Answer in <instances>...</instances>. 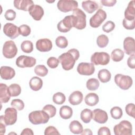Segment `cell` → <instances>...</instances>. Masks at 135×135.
Listing matches in <instances>:
<instances>
[{
	"instance_id": "6da1fadb",
	"label": "cell",
	"mask_w": 135,
	"mask_h": 135,
	"mask_svg": "<svg viewBox=\"0 0 135 135\" xmlns=\"http://www.w3.org/2000/svg\"><path fill=\"white\" fill-rule=\"evenodd\" d=\"M79 51L76 49H72L60 55L58 59L62 68L65 71H69L73 69L75 61L79 59Z\"/></svg>"
},
{
	"instance_id": "7a4b0ae2",
	"label": "cell",
	"mask_w": 135,
	"mask_h": 135,
	"mask_svg": "<svg viewBox=\"0 0 135 135\" xmlns=\"http://www.w3.org/2000/svg\"><path fill=\"white\" fill-rule=\"evenodd\" d=\"M50 118L49 115L43 110L33 111L28 114L30 122L34 125L46 123Z\"/></svg>"
},
{
	"instance_id": "3957f363",
	"label": "cell",
	"mask_w": 135,
	"mask_h": 135,
	"mask_svg": "<svg viewBox=\"0 0 135 135\" xmlns=\"http://www.w3.org/2000/svg\"><path fill=\"white\" fill-rule=\"evenodd\" d=\"M113 132L115 135H131L132 126L128 120H122L114 126Z\"/></svg>"
},
{
	"instance_id": "277c9868",
	"label": "cell",
	"mask_w": 135,
	"mask_h": 135,
	"mask_svg": "<svg viewBox=\"0 0 135 135\" xmlns=\"http://www.w3.org/2000/svg\"><path fill=\"white\" fill-rule=\"evenodd\" d=\"M114 80L117 85L123 90H128L133 83L131 76L122 74H117L114 76Z\"/></svg>"
},
{
	"instance_id": "5b68a950",
	"label": "cell",
	"mask_w": 135,
	"mask_h": 135,
	"mask_svg": "<svg viewBox=\"0 0 135 135\" xmlns=\"http://www.w3.org/2000/svg\"><path fill=\"white\" fill-rule=\"evenodd\" d=\"M72 15L74 17V27L80 30L84 29L86 25V16L84 12L78 8L73 11Z\"/></svg>"
},
{
	"instance_id": "8992f818",
	"label": "cell",
	"mask_w": 135,
	"mask_h": 135,
	"mask_svg": "<svg viewBox=\"0 0 135 135\" xmlns=\"http://www.w3.org/2000/svg\"><path fill=\"white\" fill-rule=\"evenodd\" d=\"M74 17L73 15L66 16L63 19L60 21L57 25V30L62 33H66L74 27Z\"/></svg>"
},
{
	"instance_id": "52a82bcc",
	"label": "cell",
	"mask_w": 135,
	"mask_h": 135,
	"mask_svg": "<svg viewBox=\"0 0 135 135\" xmlns=\"http://www.w3.org/2000/svg\"><path fill=\"white\" fill-rule=\"evenodd\" d=\"M110 60V55L104 52H95L91 56V62L94 65H107Z\"/></svg>"
},
{
	"instance_id": "ba28073f",
	"label": "cell",
	"mask_w": 135,
	"mask_h": 135,
	"mask_svg": "<svg viewBox=\"0 0 135 135\" xmlns=\"http://www.w3.org/2000/svg\"><path fill=\"white\" fill-rule=\"evenodd\" d=\"M3 54L7 59L14 58L17 53V48L14 41H6L3 47Z\"/></svg>"
},
{
	"instance_id": "9c48e42d",
	"label": "cell",
	"mask_w": 135,
	"mask_h": 135,
	"mask_svg": "<svg viewBox=\"0 0 135 135\" xmlns=\"http://www.w3.org/2000/svg\"><path fill=\"white\" fill-rule=\"evenodd\" d=\"M57 8L63 13L73 11L78 7V3L74 0H60L57 3Z\"/></svg>"
},
{
	"instance_id": "30bf717a",
	"label": "cell",
	"mask_w": 135,
	"mask_h": 135,
	"mask_svg": "<svg viewBox=\"0 0 135 135\" xmlns=\"http://www.w3.org/2000/svg\"><path fill=\"white\" fill-rule=\"evenodd\" d=\"M107 18V13L101 8L98 9L97 12L90 19V25L93 28L99 27L103 21Z\"/></svg>"
},
{
	"instance_id": "8fae6325",
	"label": "cell",
	"mask_w": 135,
	"mask_h": 135,
	"mask_svg": "<svg viewBox=\"0 0 135 135\" xmlns=\"http://www.w3.org/2000/svg\"><path fill=\"white\" fill-rule=\"evenodd\" d=\"M3 119L6 126H11L15 124L17 119V110L13 107L6 108L4 112Z\"/></svg>"
},
{
	"instance_id": "7c38bea8",
	"label": "cell",
	"mask_w": 135,
	"mask_h": 135,
	"mask_svg": "<svg viewBox=\"0 0 135 135\" xmlns=\"http://www.w3.org/2000/svg\"><path fill=\"white\" fill-rule=\"evenodd\" d=\"M36 62V60L34 57L26 55H21L16 60V65L21 68L33 67Z\"/></svg>"
},
{
	"instance_id": "4fadbf2b",
	"label": "cell",
	"mask_w": 135,
	"mask_h": 135,
	"mask_svg": "<svg viewBox=\"0 0 135 135\" xmlns=\"http://www.w3.org/2000/svg\"><path fill=\"white\" fill-rule=\"evenodd\" d=\"M95 71L94 65L92 63L81 62L77 66V72L82 75H91Z\"/></svg>"
},
{
	"instance_id": "5bb4252c",
	"label": "cell",
	"mask_w": 135,
	"mask_h": 135,
	"mask_svg": "<svg viewBox=\"0 0 135 135\" xmlns=\"http://www.w3.org/2000/svg\"><path fill=\"white\" fill-rule=\"evenodd\" d=\"M3 32L11 39H15L20 35L18 27L11 23H7L4 25Z\"/></svg>"
},
{
	"instance_id": "9a60e30c",
	"label": "cell",
	"mask_w": 135,
	"mask_h": 135,
	"mask_svg": "<svg viewBox=\"0 0 135 135\" xmlns=\"http://www.w3.org/2000/svg\"><path fill=\"white\" fill-rule=\"evenodd\" d=\"M52 42L48 38H41L36 42V49L42 52H49L52 49Z\"/></svg>"
},
{
	"instance_id": "2e32d148",
	"label": "cell",
	"mask_w": 135,
	"mask_h": 135,
	"mask_svg": "<svg viewBox=\"0 0 135 135\" xmlns=\"http://www.w3.org/2000/svg\"><path fill=\"white\" fill-rule=\"evenodd\" d=\"M92 119L97 123H105L108 119V115L105 111L100 109H95L92 112Z\"/></svg>"
},
{
	"instance_id": "e0dca14e",
	"label": "cell",
	"mask_w": 135,
	"mask_h": 135,
	"mask_svg": "<svg viewBox=\"0 0 135 135\" xmlns=\"http://www.w3.org/2000/svg\"><path fill=\"white\" fill-rule=\"evenodd\" d=\"M135 41L132 37H127L123 41V49L124 52L129 55L134 54Z\"/></svg>"
},
{
	"instance_id": "ac0fdd59",
	"label": "cell",
	"mask_w": 135,
	"mask_h": 135,
	"mask_svg": "<svg viewBox=\"0 0 135 135\" xmlns=\"http://www.w3.org/2000/svg\"><path fill=\"white\" fill-rule=\"evenodd\" d=\"M30 15L35 21H40L44 15V12L42 6L38 5H33L28 11Z\"/></svg>"
},
{
	"instance_id": "d6986e66",
	"label": "cell",
	"mask_w": 135,
	"mask_h": 135,
	"mask_svg": "<svg viewBox=\"0 0 135 135\" xmlns=\"http://www.w3.org/2000/svg\"><path fill=\"white\" fill-rule=\"evenodd\" d=\"M13 3L16 9L24 11H28L31 7L34 5L32 0H15Z\"/></svg>"
},
{
	"instance_id": "ffe728a7",
	"label": "cell",
	"mask_w": 135,
	"mask_h": 135,
	"mask_svg": "<svg viewBox=\"0 0 135 135\" xmlns=\"http://www.w3.org/2000/svg\"><path fill=\"white\" fill-rule=\"evenodd\" d=\"M0 74L2 79L8 80L14 77L15 75V71L13 68L10 66H2L1 68Z\"/></svg>"
},
{
	"instance_id": "44dd1931",
	"label": "cell",
	"mask_w": 135,
	"mask_h": 135,
	"mask_svg": "<svg viewBox=\"0 0 135 135\" xmlns=\"http://www.w3.org/2000/svg\"><path fill=\"white\" fill-rule=\"evenodd\" d=\"M124 18L131 21L135 20V1H130L124 11Z\"/></svg>"
},
{
	"instance_id": "7402d4cb",
	"label": "cell",
	"mask_w": 135,
	"mask_h": 135,
	"mask_svg": "<svg viewBox=\"0 0 135 135\" xmlns=\"http://www.w3.org/2000/svg\"><path fill=\"white\" fill-rule=\"evenodd\" d=\"M8 87L4 83L0 84V100L2 103H7L11 99Z\"/></svg>"
},
{
	"instance_id": "603a6c76",
	"label": "cell",
	"mask_w": 135,
	"mask_h": 135,
	"mask_svg": "<svg viewBox=\"0 0 135 135\" xmlns=\"http://www.w3.org/2000/svg\"><path fill=\"white\" fill-rule=\"evenodd\" d=\"M83 98L82 93L80 91H75L73 92L69 97L70 103L73 105H76L80 104Z\"/></svg>"
},
{
	"instance_id": "cb8c5ba5",
	"label": "cell",
	"mask_w": 135,
	"mask_h": 135,
	"mask_svg": "<svg viewBox=\"0 0 135 135\" xmlns=\"http://www.w3.org/2000/svg\"><path fill=\"white\" fill-rule=\"evenodd\" d=\"M82 7L86 12L92 14L98 9L99 5L95 1H85L82 2Z\"/></svg>"
},
{
	"instance_id": "d4e9b609",
	"label": "cell",
	"mask_w": 135,
	"mask_h": 135,
	"mask_svg": "<svg viewBox=\"0 0 135 135\" xmlns=\"http://www.w3.org/2000/svg\"><path fill=\"white\" fill-rule=\"evenodd\" d=\"M29 85L32 90L34 91H38L42 88L43 81L37 76H34L30 80Z\"/></svg>"
},
{
	"instance_id": "484cf974",
	"label": "cell",
	"mask_w": 135,
	"mask_h": 135,
	"mask_svg": "<svg viewBox=\"0 0 135 135\" xmlns=\"http://www.w3.org/2000/svg\"><path fill=\"white\" fill-rule=\"evenodd\" d=\"M84 101L88 105L93 107L99 102V98L98 95L95 93H89L85 96Z\"/></svg>"
},
{
	"instance_id": "4316f807",
	"label": "cell",
	"mask_w": 135,
	"mask_h": 135,
	"mask_svg": "<svg viewBox=\"0 0 135 135\" xmlns=\"http://www.w3.org/2000/svg\"><path fill=\"white\" fill-rule=\"evenodd\" d=\"M70 131L75 134H81L83 132V128L82 124L78 120H73L69 124Z\"/></svg>"
},
{
	"instance_id": "83f0119b",
	"label": "cell",
	"mask_w": 135,
	"mask_h": 135,
	"mask_svg": "<svg viewBox=\"0 0 135 135\" xmlns=\"http://www.w3.org/2000/svg\"><path fill=\"white\" fill-rule=\"evenodd\" d=\"M98 77L102 83H107L110 81L111 79V74L108 70L103 69L99 71Z\"/></svg>"
},
{
	"instance_id": "f1b7e54d",
	"label": "cell",
	"mask_w": 135,
	"mask_h": 135,
	"mask_svg": "<svg viewBox=\"0 0 135 135\" xmlns=\"http://www.w3.org/2000/svg\"><path fill=\"white\" fill-rule=\"evenodd\" d=\"M59 114L63 119H70L73 115L72 109L68 105L62 106L60 109Z\"/></svg>"
},
{
	"instance_id": "f546056e",
	"label": "cell",
	"mask_w": 135,
	"mask_h": 135,
	"mask_svg": "<svg viewBox=\"0 0 135 135\" xmlns=\"http://www.w3.org/2000/svg\"><path fill=\"white\" fill-rule=\"evenodd\" d=\"M92 111L89 109H84L81 112V119L85 123H89L92 119Z\"/></svg>"
},
{
	"instance_id": "4dcf8cb0",
	"label": "cell",
	"mask_w": 135,
	"mask_h": 135,
	"mask_svg": "<svg viewBox=\"0 0 135 135\" xmlns=\"http://www.w3.org/2000/svg\"><path fill=\"white\" fill-rule=\"evenodd\" d=\"M124 53L120 49H114L111 54V59L114 62H120L124 57Z\"/></svg>"
},
{
	"instance_id": "1f68e13d",
	"label": "cell",
	"mask_w": 135,
	"mask_h": 135,
	"mask_svg": "<svg viewBox=\"0 0 135 135\" xmlns=\"http://www.w3.org/2000/svg\"><path fill=\"white\" fill-rule=\"evenodd\" d=\"M100 86L99 81L95 78L89 79L86 83V88L90 91L97 90Z\"/></svg>"
},
{
	"instance_id": "d6a6232c",
	"label": "cell",
	"mask_w": 135,
	"mask_h": 135,
	"mask_svg": "<svg viewBox=\"0 0 135 135\" xmlns=\"http://www.w3.org/2000/svg\"><path fill=\"white\" fill-rule=\"evenodd\" d=\"M9 91L11 97H14L18 96L21 93V88L20 85L16 83H13L8 86Z\"/></svg>"
},
{
	"instance_id": "836d02e7",
	"label": "cell",
	"mask_w": 135,
	"mask_h": 135,
	"mask_svg": "<svg viewBox=\"0 0 135 135\" xmlns=\"http://www.w3.org/2000/svg\"><path fill=\"white\" fill-rule=\"evenodd\" d=\"M22 51L26 53H30L33 51V44L31 41L25 40L22 42L21 45Z\"/></svg>"
},
{
	"instance_id": "e575fe53",
	"label": "cell",
	"mask_w": 135,
	"mask_h": 135,
	"mask_svg": "<svg viewBox=\"0 0 135 135\" xmlns=\"http://www.w3.org/2000/svg\"><path fill=\"white\" fill-rule=\"evenodd\" d=\"M65 96L62 92H56L53 94L52 97L53 101L54 103L59 105L63 104L65 101Z\"/></svg>"
},
{
	"instance_id": "d590c367",
	"label": "cell",
	"mask_w": 135,
	"mask_h": 135,
	"mask_svg": "<svg viewBox=\"0 0 135 135\" xmlns=\"http://www.w3.org/2000/svg\"><path fill=\"white\" fill-rule=\"evenodd\" d=\"M109 41L108 37L104 34L100 35L97 38V44L100 48L106 47L109 43Z\"/></svg>"
},
{
	"instance_id": "8d00e7d4",
	"label": "cell",
	"mask_w": 135,
	"mask_h": 135,
	"mask_svg": "<svg viewBox=\"0 0 135 135\" xmlns=\"http://www.w3.org/2000/svg\"><path fill=\"white\" fill-rule=\"evenodd\" d=\"M48 69L44 65H37L34 69L35 73L40 76L44 77L48 73Z\"/></svg>"
},
{
	"instance_id": "74e56055",
	"label": "cell",
	"mask_w": 135,
	"mask_h": 135,
	"mask_svg": "<svg viewBox=\"0 0 135 135\" xmlns=\"http://www.w3.org/2000/svg\"><path fill=\"white\" fill-rule=\"evenodd\" d=\"M110 114L112 118L114 119H120L122 115L123 112L121 108L119 107H114L110 110Z\"/></svg>"
},
{
	"instance_id": "f35d334b",
	"label": "cell",
	"mask_w": 135,
	"mask_h": 135,
	"mask_svg": "<svg viewBox=\"0 0 135 135\" xmlns=\"http://www.w3.org/2000/svg\"><path fill=\"white\" fill-rule=\"evenodd\" d=\"M56 45L61 49H65L68 45L67 38L63 36H59L55 40Z\"/></svg>"
},
{
	"instance_id": "ab89813d",
	"label": "cell",
	"mask_w": 135,
	"mask_h": 135,
	"mask_svg": "<svg viewBox=\"0 0 135 135\" xmlns=\"http://www.w3.org/2000/svg\"><path fill=\"white\" fill-rule=\"evenodd\" d=\"M42 110L44 111L51 118L54 117L56 113V108L52 104H47L45 105L43 108Z\"/></svg>"
},
{
	"instance_id": "60d3db41",
	"label": "cell",
	"mask_w": 135,
	"mask_h": 135,
	"mask_svg": "<svg viewBox=\"0 0 135 135\" xmlns=\"http://www.w3.org/2000/svg\"><path fill=\"white\" fill-rule=\"evenodd\" d=\"M11 105L13 108H14L17 110L21 111L24 108V102L19 99H13L11 103Z\"/></svg>"
},
{
	"instance_id": "b9f144b4",
	"label": "cell",
	"mask_w": 135,
	"mask_h": 135,
	"mask_svg": "<svg viewBox=\"0 0 135 135\" xmlns=\"http://www.w3.org/2000/svg\"><path fill=\"white\" fill-rule=\"evenodd\" d=\"M18 30L20 34L23 36H27L31 32V27L26 24L21 25L18 27Z\"/></svg>"
},
{
	"instance_id": "7bdbcfd3",
	"label": "cell",
	"mask_w": 135,
	"mask_h": 135,
	"mask_svg": "<svg viewBox=\"0 0 135 135\" xmlns=\"http://www.w3.org/2000/svg\"><path fill=\"white\" fill-rule=\"evenodd\" d=\"M115 24L111 21H108L105 22L102 26V30L104 32L110 33L115 28Z\"/></svg>"
},
{
	"instance_id": "ee69618b",
	"label": "cell",
	"mask_w": 135,
	"mask_h": 135,
	"mask_svg": "<svg viewBox=\"0 0 135 135\" xmlns=\"http://www.w3.org/2000/svg\"><path fill=\"white\" fill-rule=\"evenodd\" d=\"M59 60L58 59L54 56L50 57L47 60V64L51 69H55L57 67L59 64Z\"/></svg>"
},
{
	"instance_id": "f6af8a7d",
	"label": "cell",
	"mask_w": 135,
	"mask_h": 135,
	"mask_svg": "<svg viewBox=\"0 0 135 135\" xmlns=\"http://www.w3.org/2000/svg\"><path fill=\"white\" fill-rule=\"evenodd\" d=\"M125 110L128 115L133 118H135V105L133 103H130L127 104L125 107Z\"/></svg>"
},
{
	"instance_id": "bcb514c9",
	"label": "cell",
	"mask_w": 135,
	"mask_h": 135,
	"mask_svg": "<svg viewBox=\"0 0 135 135\" xmlns=\"http://www.w3.org/2000/svg\"><path fill=\"white\" fill-rule=\"evenodd\" d=\"M122 25L127 30H133L135 27V20L129 21L124 18L122 21Z\"/></svg>"
},
{
	"instance_id": "7dc6e473",
	"label": "cell",
	"mask_w": 135,
	"mask_h": 135,
	"mask_svg": "<svg viewBox=\"0 0 135 135\" xmlns=\"http://www.w3.org/2000/svg\"><path fill=\"white\" fill-rule=\"evenodd\" d=\"M16 16V12L12 9H7L4 14V17L6 20L8 21H13L14 20Z\"/></svg>"
},
{
	"instance_id": "c3c4849f",
	"label": "cell",
	"mask_w": 135,
	"mask_h": 135,
	"mask_svg": "<svg viewBox=\"0 0 135 135\" xmlns=\"http://www.w3.org/2000/svg\"><path fill=\"white\" fill-rule=\"evenodd\" d=\"M45 135H51V134H60L59 132L56 128L53 126H48L44 130Z\"/></svg>"
},
{
	"instance_id": "681fc988",
	"label": "cell",
	"mask_w": 135,
	"mask_h": 135,
	"mask_svg": "<svg viewBox=\"0 0 135 135\" xmlns=\"http://www.w3.org/2000/svg\"><path fill=\"white\" fill-rule=\"evenodd\" d=\"M98 135H110L111 132L110 129L106 127H102L99 129L98 131Z\"/></svg>"
},
{
	"instance_id": "f907efd6",
	"label": "cell",
	"mask_w": 135,
	"mask_h": 135,
	"mask_svg": "<svg viewBox=\"0 0 135 135\" xmlns=\"http://www.w3.org/2000/svg\"><path fill=\"white\" fill-rule=\"evenodd\" d=\"M127 64L128 66L131 69L135 68V58L134 54L130 55L127 60Z\"/></svg>"
},
{
	"instance_id": "816d5d0a",
	"label": "cell",
	"mask_w": 135,
	"mask_h": 135,
	"mask_svg": "<svg viewBox=\"0 0 135 135\" xmlns=\"http://www.w3.org/2000/svg\"><path fill=\"white\" fill-rule=\"evenodd\" d=\"M117 3L116 0H102L101 3L102 5L107 7L113 6Z\"/></svg>"
},
{
	"instance_id": "f5cc1de1",
	"label": "cell",
	"mask_w": 135,
	"mask_h": 135,
	"mask_svg": "<svg viewBox=\"0 0 135 135\" xmlns=\"http://www.w3.org/2000/svg\"><path fill=\"white\" fill-rule=\"evenodd\" d=\"M5 123L4 122L3 119V115L0 117V130H1V134H4L6 132V127H5Z\"/></svg>"
},
{
	"instance_id": "db71d44e",
	"label": "cell",
	"mask_w": 135,
	"mask_h": 135,
	"mask_svg": "<svg viewBox=\"0 0 135 135\" xmlns=\"http://www.w3.org/2000/svg\"><path fill=\"white\" fill-rule=\"evenodd\" d=\"M33 135L34 132H33V130L30 128H25L23 130L22 132L21 133V135Z\"/></svg>"
},
{
	"instance_id": "11a10c76",
	"label": "cell",
	"mask_w": 135,
	"mask_h": 135,
	"mask_svg": "<svg viewBox=\"0 0 135 135\" xmlns=\"http://www.w3.org/2000/svg\"><path fill=\"white\" fill-rule=\"evenodd\" d=\"M81 134L84 135V134H92V132L90 129H85L84 130H83V132L81 133Z\"/></svg>"
}]
</instances>
